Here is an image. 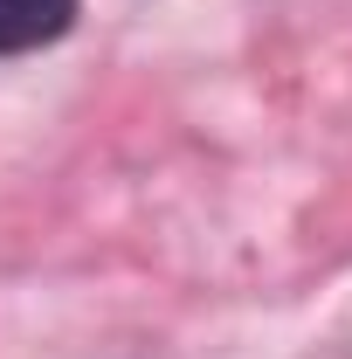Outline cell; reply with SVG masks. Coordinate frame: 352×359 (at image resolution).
<instances>
[{
	"label": "cell",
	"instance_id": "cell-1",
	"mask_svg": "<svg viewBox=\"0 0 352 359\" xmlns=\"http://www.w3.org/2000/svg\"><path fill=\"white\" fill-rule=\"evenodd\" d=\"M76 0H0V55H28V48L69 35Z\"/></svg>",
	"mask_w": 352,
	"mask_h": 359
}]
</instances>
